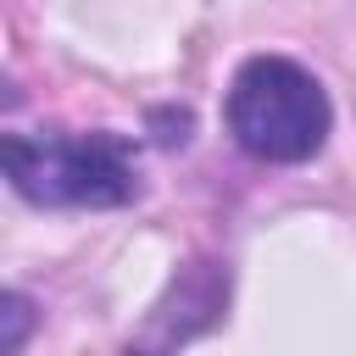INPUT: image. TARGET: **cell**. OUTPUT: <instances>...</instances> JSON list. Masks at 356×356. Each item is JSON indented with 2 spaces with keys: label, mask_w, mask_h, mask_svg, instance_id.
Segmentation results:
<instances>
[{
  "label": "cell",
  "mask_w": 356,
  "mask_h": 356,
  "mask_svg": "<svg viewBox=\"0 0 356 356\" xmlns=\"http://www.w3.org/2000/svg\"><path fill=\"white\" fill-rule=\"evenodd\" d=\"M6 178L33 206H122L139 195V167L122 134H11Z\"/></svg>",
  "instance_id": "1"
},
{
  "label": "cell",
  "mask_w": 356,
  "mask_h": 356,
  "mask_svg": "<svg viewBox=\"0 0 356 356\" xmlns=\"http://www.w3.org/2000/svg\"><path fill=\"white\" fill-rule=\"evenodd\" d=\"M328 95L323 83L284 61V56H250L228 83V134L256 161H306L328 139Z\"/></svg>",
  "instance_id": "2"
},
{
  "label": "cell",
  "mask_w": 356,
  "mask_h": 356,
  "mask_svg": "<svg viewBox=\"0 0 356 356\" xmlns=\"http://www.w3.org/2000/svg\"><path fill=\"white\" fill-rule=\"evenodd\" d=\"M228 300V273H217V261H195L172 278V289L150 306L139 339H128V356H178V345L200 328L217 323Z\"/></svg>",
  "instance_id": "3"
},
{
  "label": "cell",
  "mask_w": 356,
  "mask_h": 356,
  "mask_svg": "<svg viewBox=\"0 0 356 356\" xmlns=\"http://www.w3.org/2000/svg\"><path fill=\"white\" fill-rule=\"evenodd\" d=\"M6 323H11V334H6V356H17V350H22V328H28V300H22V295L6 300Z\"/></svg>",
  "instance_id": "4"
}]
</instances>
